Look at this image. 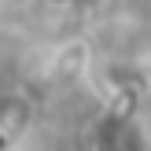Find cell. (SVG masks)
Returning a JSON list of instances; mask_svg holds the SVG:
<instances>
[{
  "label": "cell",
  "mask_w": 151,
  "mask_h": 151,
  "mask_svg": "<svg viewBox=\"0 0 151 151\" xmlns=\"http://www.w3.org/2000/svg\"><path fill=\"white\" fill-rule=\"evenodd\" d=\"M74 4H85V7H92V4H103V0H74Z\"/></svg>",
  "instance_id": "6da1fadb"
}]
</instances>
